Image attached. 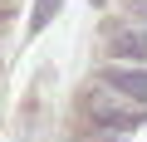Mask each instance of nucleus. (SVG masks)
Masks as SVG:
<instances>
[{
	"mask_svg": "<svg viewBox=\"0 0 147 142\" xmlns=\"http://www.w3.org/2000/svg\"><path fill=\"white\" fill-rule=\"evenodd\" d=\"M59 5H64V0H34V15H30V34L49 30V20L59 15Z\"/></svg>",
	"mask_w": 147,
	"mask_h": 142,
	"instance_id": "20e7f679",
	"label": "nucleus"
},
{
	"mask_svg": "<svg viewBox=\"0 0 147 142\" xmlns=\"http://www.w3.org/2000/svg\"><path fill=\"white\" fill-rule=\"evenodd\" d=\"M113 59L147 64V30H118L113 34Z\"/></svg>",
	"mask_w": 147,
	"mask_h": 142,
	"instance_id": "7ed1b4c3",
	"label": "nucleus"
},
{
	"mask_svg": "<svg viewBox=\"0 0 147 142\" xmlns=\"http://www.w3.org/2000/svg\"><path fill=\"white\" fill-rule=\"evenodd\" d=\"M137 15H142V20H147V5H137Z\"/></svg>",
	"mask_w": 147,
	"mask_h": 142,
	"instance_id": "39448f33",
	"label": "nucleus"
},
{
	"mask_svg": "<svg viewBox=\"0 0 147 142\" xmlns=\"http://www.w3.org/2000/svg\"><path fill=\"white\" fill-rule=\"evenodd\" d=\"M88 118H93L103 132H132V127L147 118V103H132V98H127V103H93Z\"/></svg>",
	"mask_w": 147,
	"mask_h": 142,
	"instance_id": "f257e3e1",
	"label": "nucleus"
},
{
	"mask_svg": "<svg viewBox=\"0 0 147 142\" xmlns=\"http://www.w3.org/2000/svg\"><path fill=\"white\" fill-rule=\"evenodd\" d=\"M113 93L132 98V103H147V69H132V64H108L103 74H98Z\"/></svg>",
	"mask_w": 147,
	"mask_h": 142,
	"instance_id": "f03ea898",
	"label": "nucleus"
}]
</instances>
